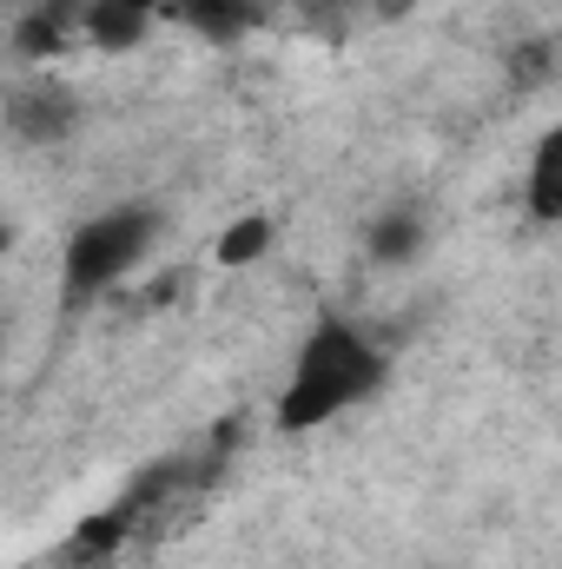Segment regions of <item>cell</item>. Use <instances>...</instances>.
<instances>
[{"label":"cell","instance_id":"8992f818","mask_svg":"<svg viewBox=\"0 0 562 569\" xmlns=\"http://www.w3.org/2000/svg\"><path fill=\"white\" fill-rule=\"evenodd\" d=\"M80 20H87V40L93 47L127 53V47H140L145 27H152V0H87Z\"/></svg>","mask_w":562,"mask_h":569},{"label":"cell","instance_id":"7a4b0ae2","mask_svg":"<svg viewBox=\"0 0 562 569\" xmlns=\"http://www.w3.org/2000/svg\"><path fill=\"white\" fill-rule=\"evenodd\" d=\"M165 219L152 206H107L93 219H80L67 232V252H60V291L67 305H87V298H107L113 284H127L152 259Z\"/></svg>","mask_w":562,"mask_h":569},{"label":"cell","instance_id":"277c9868","mask_svg":"<svg viewBox=\"0 0 562 569\" xmlns=\"http://www.w3.org/2000/svg\"><path fill=\"white\" fill-rule=\"evenodd\" d=\"M523 206H530V219H543V226L562 219V120L543 127L536 146H530V159H523Z\"/></svg>","mask_w":562,"mask_h":569},{"label":"cell","instance_id":"3957f363","mask_svg":"<svg viewBox=\"0 0 562 569\" xmlns=\"http://www.w3.org/2000/svg\"><path fill=\"white\" fill-rule=\"evenodd\" d=\"M73 127H80V100H73L67 80L27 73V80L7 87V133L20 146H53V140H67Z\"/></svg>","mask_w":562,"mask_h":569},{"label":"cell","instance_id":"6da1fadb","mask_svg":"<svg viewBox=\"0 0 562 569\" xmlns=\"http://www.w3.org/2000/svg\"><path fill=\"white\" fill-rule=\"evenodd\" d=\"M384 371H391L384 351H378L358 325L318 318L311 338L298 345L291 378H284V391H279V430L338 425L344 411H358V405H371V398L384 391Z\"/></svg>","mask_w":562,"mask_h":569},{"label":"cell","instance_id":"5b68a950","mask_svg":"<svg viewBox=\"0 0 562 569\" xmlns=\"http://www.w3.org/2000/svg\"><path fill=\"white\" fill-rule=\"evenodd\" d=\"M423 246H430V219H423L418 206H391V212H378L364 226L371 266H411V259H423Z\"/></svg>","mask_w":562,"mask_h":569},{"label":"cell","instance_id":"52a82bcc","mask_svg":"<svg viewBox=\"0 0 562 569\" xmlns=\"http://www.w3.org/2000/svg\"><path fill=\"white\" fill-rule=\"evenodd\" d=\"M272 239H279V226H272V212H245V219H232L225 232H219V246H212V259L219 266H252V259H265L272 252Z\"/></svg>","mask_w":562,"mask_h":569}]
</instances>
